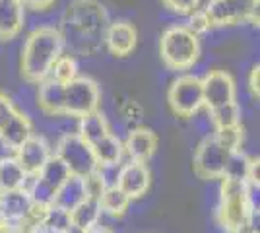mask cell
<instances>
[{"mask_svg":"<svg viewBox=\"0 0 260 233\" xmlns=\"http://www.w3.org/2000/svg\"><path fill=\"white\" fill-rule=\"evenodd\" d=\"M109 132H111V130H109V122L103 113L95 111V113H89L86 117H80V119H78L76 134L89 146L93 144V142H98V140H101V138Z\"/></svg>","mask_w":260,"mask_h":233,"instance_id":"obj_23","label":"cell"},{"mask_svg":"<svg viewBox=\"0 0 260 233\" xmlns=\"http://www.w3.org/2000/svg\"><path fill=\"white\" fill-rule=\"evenodd\" d=\"M18 115V109L14 107V103L10 101L8 95L0 93V132L6 128V124Z\"/></svg>","mask_w":260,"mask_h":233,"instance_id":"obj_33","label":"cell"},{"mask_svg":"<svg viewBox=\"0 0 260 233\" xmlns=\"http://www.w3.org/2000/svg\"><path fill=\"white\" fill-rule=\"evenodd\" d=\"M204 105L208 109H216L219 105H225L235 101V80L225 70H212L200 80Z\"/></svg>","mask_w":260,"mask_h":233,"instance_id":"obj_10","label":"cell"},{"mask_svg":"<svg viewBox=\"0 0 260 233\" xmlns=\"http://www.w3.org/2000/svg\"><path fill=\"white\" fill-rule=\"evenodd\" d=\"M254 216V202L250 198V187L245 181L221 179L219 204H217V222L229 233L241 222Z\"/></svg>","mask_w":260,"mask_h":233,"instance_id":"obj_2","label":"cell"},{"mask_svg":"<svg viewBox=\"0 0 260 233\" xmlns=\"http://www.w3.org/2000/svg\"><path fill=\"white\" fill-rule=\"evenodd\" d=\"M249 163H250V157H247V155L243 154L241 150H237V152H231V155H229V161H228V167H225V175H223V177L237 179V181H245V183H247Z\"/></svg>","mask_w":260,"mask_h":233,"instance_id":"obj_29","label":"cell"},{"mask_svg":"<svg viewBox=\"0 0 260 233\" xmlns=\"http://www.w3.org/2000/svg\"><path fill=\"white\" fill-rule=\"evenodd\" d=\"M210 119H212V124L216 126V130L237 126L241 124V107L237 105V101L219 105L216 109H210Z\"/></svg>","mask_w":260,"mask_h":233,"instance_id":"obj_27","label":"cell"},{"mask_svg":"<svg viewBox=\"0 0 260 233\" xmlns=\"http://www.w3.org/2000/svg\"><path fill=\"white\" fill-rule=\"evenodd\" d=\"M214 136L223 148H228L229 152H237L243 146V126L241 124L229 126V128H219V130H216Z\"/></svg>","mask_w":260,"mask_h":233,"instance_id":"obj_30","label":"cell"},{"mask_svg":"<svg viewBox=\"0 0 260 233\" xmlns=\"http://www.w3.org/2000/svg\"><path fill=\"white\" fill-rule=\"evenodd\" d=\"M89 148H91V152H93L98 169L117 165L120 161V157H122V154H124V146H122V142H120L113 132L105 134L101 140L93 142Z\"/></svg>","mask_w":260,"mask_h":233,"instance_id":"obj_19","label":"cell"},{"mask_svg":"<svg viewBox=\"0 0 260 233\" xmlns=\"http://www.w3.org/2000/svg\"><path fill=\"white\" fill-rule=\"evenodd\" d=\"M54 155H58L64 161L72 175L86 177V175L93 173L98 169V163H95L91 148L78 134H66V136H62L60 142L56 144V154Z\"/></svg>","mask_w":260,"mask_h":233,"instance_id":"obj_8","label":"cell"},{"mask_svg":"<svg viewBox=\"0 0 260 233\" xmlns=\"http://www.w3.org/2000/svg\"><path fill=\"white\" fill-rule=\"evenodd\" d=\"M62 47L64 37L56 27L43 25L33 29L22 49L23 78L31 84H39L45 78H49L56 58L62 55Z\"/></svg>","mask_w":260,"mask_h":233,"instance_id":"obj_1","label":"cell"},{"mask_svg":"<svg viewBox=\"0 0 260 233\" xmlns=\"http://www.w3.org/2000/svg\"><path fill=\"white\" fill-rule=\"evenodd\" d=\"M70 214V223H72V231L84 233L91 227H95L101 218V206H99L98 198H86L80 202L74 210L68 212Z\"/></svg>","mask_w":260,"mask_h":233,"instance_id":"obj_21","label":"cell"},{"mask_svg":"<svg viewBox=\"0 0 260 233\" xmlns=\"http://www.w3.org/2000/svg\"><path fill=\"white\" fill-rule=\"evenodd\" d=\"M37 105L47 115H64V84L53 78H45L39 82Z\"/></svg>","mask_w":260,"mask_h":233,"instance_id":"obj_17","label":"cell"},{"mask_svg":"<svg viewBox=\"0 0 260 233\" xmlns=\"http://www.w3.org/2000/svg\"><path fill=\"white\" fill-rule=\"evenodd\" d=\"M0 233H10V229H8L6 225H2V227H0Z\"/></svg>","mask_w":260,"mask_h":233,"instance_id":"obj_41","label":"cell"},{"mask_svg":"<svg viewBox=\"0 0 260 233\" xmlns=\"http://www.w3.org/2000/svg\"><path fill=\"white\" fill-rule=\"evenodd\" d=\"M70 23L78 34L99 35L105 29L107 14L98 0H76L70 8Z\"/></svg>","mask_w":260,"mask_h":233,"instance_id":"obj_9","label":"cell"},{"mask_svg":"<svg viewBox=\"0 0 260 233\" xmlns=\"http://www.w3.org/2000/svg\"><path fill=\"white\" fill-rule=\"evenodd\" d=\"M39 233H72L70 214L51 204L39 223Z\"/></svg>","mask_w":260,"mask_h":233,"instance_id":"obj_26","label":"cell"},{"mask_svg":"<svg viewBox=\"0 0 260 233\" xmlns=\"http://www.w3.org/2000/svg\"><path fill=\"white\" fill-rule=\"evenodd\" d=\"M49 76L53 78V80H56V82H60V84H68V82H72V80L78 76L76 60H74L72 56L60 55L58 58H56V62L53 64V68H51Z\"/></svg>","mask_w":260,"mask_h":233,"instance_id":"obj_28","label":"cell"},{"mask_svg":"<svg viewBox=\"0 0 260 233\" xmlns=\"http://www.w3.org/2000/svg\"><path fill=\"white\" fill-rule=\"evenodd\" d=\"M249 89H250V93H252L254 97H258V95H260V68H258V64H254V66L250 68Z\"/></svg>","mask_w":260,"mask_h":233,"instance_id":"obj_37","label":"cell"},{"mask_svg":"<svg viewBox=\"0 0 260 233\" xmlns=\"http://www.w3.org/2000/svg\"><path fill=\"white\" fill-rule=\"evenodd\" d=\"M20 2L27 8H33V10H47L54 0H20Z\"/></svg>","mask_w":260,"mask_h":233,"instance_id":"obj_39","label":"cell"},{"mask_svg":"<svg viewBox=\"0 0 260 233\" xmlns=\"http://www.w3.org/2000/svg\"><path fill=\"white\" fill-rule=\"evenodd\" d=\"M163 62L171 70H188L200 56V41L186 25H173L165 29L159 43Z\"/></svg>","mask_w":260,"mask_h":233,"instance_id":"obj_3","label":"cell"},{"mask_svg":"<svg viewBox=\"0 0 260 233\" xmlns=\"http://www.w3.org/2000/svg\"><path fill=\"white\" fill-rule=\"evenodd\" d=\"M25 189L29 192L33 204H39V206H51V204H53L54 190L51 189L47 183H43L39 177L33 179V183L29 187H25Z\"/></svg>","mask_w":260,"mask_h":233,"instance_id":"obj_31","label":"cell"},{"mask_svg":"<svg viewBox=\"0 0 260 233\" xmlns=\"http://www.w3.org/2000/svg\"><path fill=\"white\" fill-rule=\"evenodd\" d=\"M0 196H2V190H0Z\"/></svg>","mask_w":260,"mask_h":233,"instance_id":"obj_42","label":"cell"},{"mask_svg":"<svg viewBox=\"0 0 260 233\" xmlns=\"http://www.w3.org/2000/svg\"><path fill=\"white\" fill-rule=\"evenodd\" d=\"M84 233H113L109 227H103V225H95V227H91V229H87V231H84Z\"/></svg>","mask_w":260,"mask_h":233,"instance_id":"obj_40","label":"cell"},{"mask_svg":"<svg viewBox=\"0 0 260 233\" xmlns=\"http://www.w3.org/2000/svg\"><path fill=\"white\" fill-rule=\"evenodd\" d=\"M260 163H258V157H250V163H249V173H247V185L249 187H256L258 189V183H260Z\"/></svg>","mask_w":260,"mask_h":233,"instance_id":"obj_36","label":"cell"},{"mask_svg":"<svg viewBox=\"0 0 260 233\" xmlns=\"http://www.w3.org/2000/svg\"><path fill=\"white\" fill-rule=\"evenodd\" d=\"M229 155H231V152L217 142L216 136H206L196 148L194 173L200 179H206V181L223 179Z\"/></svg>","mask_w":260,"mask_h":233,"instance_id":"obj_6","label":"cell"},{"mask_svg":"<svg viewBox=\"0 0 260 233\" xmlns=\"http://www.w3.org/2000/svg\"><path fill=\"white\" fill-rule=\"evenodd\" d=\"M115 185L130 200L140 198L146 194V190L150 189V169L142 161H130V163L120 167Z\"/></svg>","mask_w":260,"mask_h":233,"instance_id":"obj_12","label":"cell"},{"mask_svg":"<svg viewBox=\"0 0 260 233\" xmlns=\"http://www.w3.org/2000/svg\"><path fill=\"white\" fill-rule=\"evenodd\" d=\"M23 4L20 0H0V41H10L22 31Z\"/></svg>","mask_w":260,"mask_h":233,"instance_id":"obj_18","label":"cell"},{"mask_svg":"<svg viewBox=\"0 0 260 233\" xmlns=\"http://www.w3.org/2000/svg\"><path fill=\"white\" fill-rule=\"evenodd\" d=\"M101 91L91 78L76 76L72 82L64 84V115L86 117L89 113L99 111Z\"/></svg>","mask_w":260,"mask_h":233,"instance_id":"obj_5","label":"cell"},{"mask_svg":"<svg viewBox=\"0 0 260 233\" xmlns=\"http://www.w3.org/2000/svg\"><path fill=\"white\" fill-rule=\"evenodd\" d=\"M51 146L45 140L43 136H35L31 134L25 142H23L18 150H16V159L18 163L22 165V169L29 175V177H35L41 167L47 163V159L51 157Z\"/></svg>","mask_w":260,"mask_h":233,"instance_id":"obj_11","label":"cell"},{"mask_svg":"<svg viewBox=\"0 0 260 233\" xmlns=\"http://www.w3.org/2000/svg\"><path fill=\"white\" fill-rule=\"evenodd\" d=\"M31 134H33V126H31L29 117L18 111V115L6 124L4 130L0 132V142L6 146L8 150H14V152H16Z\"/></svg>","mask_w":260,"mask_h":233,"instance_id":"obj_20","label":"cell"},{"mask_svg":"<svg viewBox=\"0 0 260 233\" xmlns=\"http://www.w3.org/2000/svg\"><path fill=\"white\" fill-rule=\"evenodd\" d=\"M231 233H260L258 231V225H256V218L254 216H250V218H247L245 222H241L233 229Z\"/></svg>","mask_w":260,"mask_h":233,"instance_id":"obj_38","label":"cell"},{"mask_svg":"<svg viewBox=\"0 0 260 233\" xmlns=\"http://www.w3.org/2000/svg\"><path fill=\"white\" fill-rule=\"evenodd\" d=\"M163 4L169 10L177 12V14H190L192 10L198 8L200 0H163Z\"/></svg>","mask_w":260,"mask_h":233,"instance_id":"obj_34","label":"cell"},{"mask_svg":"<svg viewBox=\"0 0 260 233\" xmlns=\"http://www.w3.org/2000/svg\"><path fill=\"white\" fill-rule=\"evenodd\" d=\"M204 12L212 25L258 23V0H210Z\"/></svg>","mask_w":260,"mask_h":233,"instance_id":"obj_4","label":"cell"},{"mask_svg":"<svg viewBox=\"0 0 260 233\" xmlns=\"http://www.w3.org/2000/svg\"><path fill=\"white\" fill-rule=\"evenodd\" d=\"M31 196L27 189L10 190V192H2L0 196V220L4 225L22 222L23 218H27V214L31 210Z\"/></svg>","mask_w":260,"mask_h":233,"instance_id":"obj_13","label":"cell"},{"mask_svg":"<svg viewBox=\"0 0 260 233\" xmlns=\"http://www.w3.org/2000/svg\"><path fill=\"white\" fill-rule=\"evenodd\" d=\"M29 175L22 169L16 157H2L0 159V190L10 192L27 187Z\"/></svg>","mask_w":260,"mask_h":233,"instance_id":"obj_22","label":"cell"},{"mask_svg":"<svg viewBox=\"0 0 260 233\" xmlns=\"http://www.w3.org/2000/svg\"><path fill=\"white\" fill-rule=\"evenodd\" d=\"M188 16V29L192 31L194 35H200V34H206L208 29L212 27V22H210V18H208V14L204 12V8L202 10H192L190 14H186Z\"/></svg>","mask_w":260,"mask_h":233,"instance_id":"obj_32","label":"cell"},{"mask_svg":"<svg viewBox=\"0 0 260 233\" xmlns=\"http://www.w3.org/2000/svg\"><path fill=\"white\" fill-rule=\"evenodd\" d=\"M122 146L130 155V161L146 163L157 150V136L150 128H134Z\"/></svg>","mask_w":260,"mask_h":233,"instance_id":"obj_15","label":"cell"},{"mask_svg":"<svg viewBox=\"0 0 260 233\" xmlns=\"http://www.w3.org/2000/svg\"><path fill=\"white\" fill-rule=\"evenodd\" d=\"M130 198L117 187V185H107L103 194L99 196V206L101 214H107L111 218H120L128 210Z\"/></svg>","mask_w":260,"mask_h":233,"instance_id":"obj_24","label":"cell"},{"mask_svg":"<svg viewBox=\"0 0 260 233\" xmlns=\"http://www.w3.org/2000/svg\"><path fill=\"white\" fill-rule=\"evenodd\" d=\"M70 175H72V173H70V169L66 167L64 161H62L58 155H51V157L47 159V163L41 167V171H39L35 177H39L43 183H47L51 189L56 190Z\"/></svg>","mask_w":260,"mask_h":233,"instance_id":"obj_25","label":"cell"},{"mask_svg":"<svg viewBox=\"0 0 260 233\" xmlns=\"http://www.w3.org/2000/svg\"><path fill=\"white\" fill-rule=\"evenodd\" d=\"M167 101L171 105L175 115L179 117H192L194 113L204 107V95H202V84L196 76H181L169 86Z\"/></svg>","mask_w":260,"mask_h":233,"instance_id":"obj_7","label":"cell"},{"mask_svg":"<svg viewBox=\"0 0 260 233\" xmlns=\"http://www.w3.org/2000/svg\"><path fill=\"white\" fill-rule=\"evenodd\" d=\"M120 115H122L126 121L138 122V121H142L144 109H142L140 105H138L134 99H128V101H124V103H122V107H120Z\"/></svg>","mask_w":260,"mask_h":233,"instance_id":"obj_35","label":"cell"},{"mask_svg":"<svg viewBox=\"0 0 260 233\" xmlns=\"http://www.w3.org/2000/svg\"><path fill=\"white\" fill-rule=\"evenodd\" d=\"M86 198H87V192H86V181H84V177L70 175L58 189L54 190L53 206H58L62 210L70 212Z\"/></svg>","mask_w":260,"mask_h":233,"instance_id":"obj_16","label":"cell"},{"mask_svg":"<svg viewBox=\"0 0 260 233\" xmlns=\"http://www.w3.org/2000/svg\"><path fill=\"white\" fill-rule=\"evenodd\" d=\"M138 41L136 27L128 22H115L105 29V45L115 56H126Z\"/></svg>","mask_w":260,"mask_h":233,"instance_id":"obj_14","label":"cell"}]
</instances>
